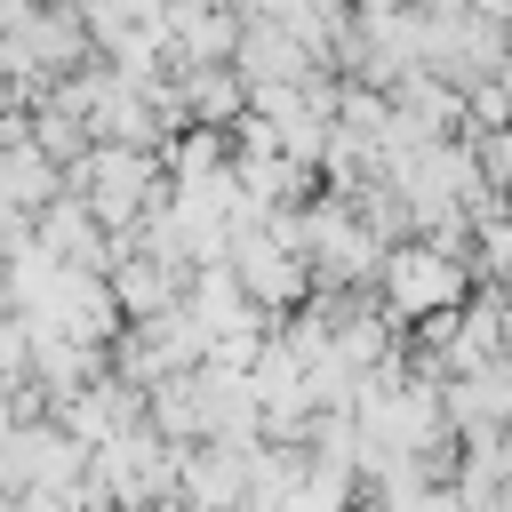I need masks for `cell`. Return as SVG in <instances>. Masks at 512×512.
<instances>
[{"label": "cell", "mask_w": 512, "mask_h": 512, "mask_svg": "<svg viewBox=\"0 0 512 512\" xmlns=\"http://www.w3.org/2000/svg\"><path fill=\"white\" fill-rule=\"evenodd\" d=\"M184 288H192V272H176V264L144 256L136 240H120V264H112V296H120L128 328H136V320H160V312H176V304H184Z\"/></svg>", "instance_id": "9c48e42d"}, {"label": "cell", "mask_w": 512, "mask_h": 512, "mask_svg": "<svg viewBox=\"0 0 512 512\" xmlns=\"http://www.w3.org/2000/svg\"><path fill=\"white\" fill-rule=\"evenodd\" d=\"M56 424H64L80 448H104V440H120V432H136V424H152V416H144V392H136L128 376H96L88 392H72V400L56 408Z\"/></svg>", "instance_id": "ba28073f"}, {"label": "cell", "mask_w": 512, "mask_h": 512, "mask_svg": "<svg viewBox=\"0 0 512 512\" xmlns=\"http://www.w3.org/2000/svg\"><path fill=\"white\" fill-rule=\"evenodd\" d=\"M16 312V296H8V256H0V320Z\"/></svg>", "instance_id": "5bb4252c"}, {"label": "cell", "mask_w": 512, "mask_h": 512, "mask_svg": "<svg viewBox=\"0 0 512 512\" xmlns=\"http://www.w3.org/2000/svg\"><path fill=\"white\" fill-rule=\"evenodd\" d=\"M280 512H360V472L304 456V480L288 488V504H280Z\"/></svg>", "instance_id": "7c38bea8"}, {"label": "cell", "mask_w": 512, "mask_h": 512, "mask_svg": "<svg viewBox=\"0 0 512 512\" xmlns=\"http://www.w3.org/2000/svg\"><path fill=\"white\" fill-rule=\"evenodd\" d=\"M24 320L48 328V336H64V344H88V352H112V344L128 336V312H120V296H112V272H64V280L48 288V304L24 312Z\"/></svg>", "instance_id": "277c9868"}, {"label": "cell", "mask_w": 512, "mask_h": 512, "mask_svg": "<svg viewBox=\"0 0 512 512\" xmlns=\"http://www.w3.org/2000/svg\"><path fill=\"white\" fill-rule=\"evenodd\" d=\"M184 88V120L192 128H240L248 120V80L232 64H200V72H176Z\"/></svg>", "instance_id": "8fae6325"}, {"label": "cell", "mask_w": 512, "mask_h": 512, "mask_svg": "<svg viewBox=\"0 0 512 512\" xmlns=\"http://www.w3.org/2000/svg\"><path fill=\"white\" fill-rule=\"evenodd\" d=\"M32 384V328H24V312H8L0 320V392H24Z\"/></svg>", "instance_id": "4fadbf2b"}, {"label": "cell", "mask_w": 512, "mask_h": 512, "mask_svg": "<svg viewBox=\"0 0 512 512\" xmlns=\"http://www.w3.org/2000/svg\"><path fill=\"white\" fill-rule=\"evenodd\" d=\"M376 296L392 320L424 328V320H448L472 304V256L464 248H440V240H400L376 272Z\"/></svg>", "instance_id": "6da1fadb"}, {"label": "cell", "mask_w": 512, "mask_h": 512, "mask_svg": "<svg viewBox=\"0 0 512 512\" xmlns=\"http://www.w3.org/2000/svg\"><path fill=\"white\" fill-rule=\"evenodd\" d=\"M40 8H80V0H40Z\"/></svg>", "instance_id": "9a60e30c"}, {"label": "cell", "mask_w": 512, "mask_h": 512, "mask_svg": "<svg viewBox=\"0 0 512 512\" xmlns=\"http://www.w3.org/2000/svg\"><path fill=\"white\" fill-rule=\"evenodd\" d=\"M32 240H40L64 272H112V264H120V240L96 224V208H88L80 192L48 200V208H40V224H32Z\"/></svg>", "instance_id": "52a82bcc"}, {"label": "cell", "mask_w": 512, "mask_h": 512, "mask_svg": "<svg viewBox=\"0 0 512 512\" xmlns=\"http://www.w3.org/2000/svg\"><path fill=\"white\" fill-rule=\"evenodd\" d=\"M256 448L264 440H200V448H184V480H176L184 512H240L248 480H256Z\"/></svg>", "instance_id": "5b68a950"}, {"label": "cell", "mask_w": 512, "mask_h": 512, "mask_svg": "<svg viewBox=\"0 0 512 512\" xmlns=\"http://www.w3.org/2000/svg\"><path fill=\"white\" fill-rule=\"evenodd\" d=\"M384 256H392V248L360 224L352 192H312V200H304V264H312L320 288H376Z\"/></svg>", "instance_id": "3957f363"}, {"label": "cell", "mask_w": 512, "mask_h": 512, "mask_svg": "<svg viewBox=\"0 0 512 512\" xmlns=\"http://www.w3.org/2000/svg\"><path fill=\"white\" fill-rule=\"evenodd\" d=\"M72 192L96 208V224L112 240H128L168 200V168H160V152H136V144H88V160L72 168Z\"/></svg>", "instance_id": "7a4b0ae2"}, {"label": "cell", "mask_w": 512, "mask_h": 512, "mask_svg": "<svg viewBox=\"0 0 512 512\" xmlns=\"http://www.w3.org/2000/svg\"><path fill=\"white\" fill-rule=\"evenodd\" d=\"M232 72H240L248 88H312V80H328V56L304 48V40H296L288 24H272V16H248Z\"/></svg>", "instance_id": "8992f818"}, {"label": "cell", "mask_w": 512, "mask_h": 512, "mask_svg": "<svg viewBox=\"0 0 512 512\" xmlns=\"http://www.w3.org/2000/svg\"><path fill=\"white\" fill-rule=\"evenodd\" d=\"M184 304H192V320H200L208 336H232V328H272V320L256 312V296H248V280H240L232 264H200V272H192V288H184Z\"/></svg>", "instance_id": "30bf717a"}]
</instances>
